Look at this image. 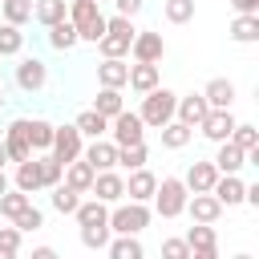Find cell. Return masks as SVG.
Instances as JSON below:
<instances>
[{
  "mask_svg": "<svg viewBox=\"0 0 259 259\" xmlns=\"http://www.w3.org/2000/svg\"><path fill=\"white\" fill-rule=\"evenodd\" d=\"M0 4H4V0H0Z\"/></svg>",
  "mask_w": 259,
  "mask_h": 259,
  "instance_id": "cell-57",
  "label": "cell"
},
{
  "mask_svg": "<svg viewBox=\"0 0 259 259\" xmlns=\"http://www.w3.org/2000/svg\"><path fill=\"white\" fill-rule=\"evenodd\" d=\"M231 146H239L243 154L259 150V130H255V125H247V121H235V130H231Z\"/></svg>",
  "mask_w": 259,
  "mask_h": 259,
  "instance_id": "cell-35",
  "label": "cell"
},
{
  "mask_svg": "<svg viewBox=\"0 0 259 259\" xmlns=\"http://www.w3.org/2000/svg\"><path fill=\"white\" fill-rule=\"evenodd\" d=\"M186 198L190 190L182 186V178H158V190H154V210L162 219H178L186 210Z\"/></svg>",
  "mask_w": 259,
  "mask_h": 259,
  "instance_id": "cell-5",
  "label": "cell"
},
{
  "mask_svg": "<svg viewBox=\"0 0 259 259\" xmlns=\"http://www.w3.org/2000/svg\"><path fill=\"white\" fill-rule=\"evenodd\" d=\"M158 134H162V146H166V150H182V146L194 138V130H186L182 121H166Z\"/></svg>",
  "mask_w": 259,
  "mask_h": 259,
  "instance_id": "cell-33",
  "label": "cell"
},
{
  "mask_svg": "<svg viewBox=\"0 0 259 259\" xmlns=\"http://www.w3.org/2000/svg\"><path fill=\"white\" fill-rule=\"evenodd\" d=\"M243 190H247V182H243L239 174H219L214 186H210V194H214L219 206H239V202H243Z\"/></svg>",
  "mask_w": 259,
  "mask_h": 259,
  "instance_id": "cell-15",
  "label": "cell"
},
{
  "mask_svg": "<svg viewBox=\"0 0 259 259\" xmlns=\"http://www.w3.org/2000/svg\"><path fill=\"white\" fill-rule=\"evenodd\" d=\"M182 239H186V247H190V251H210V247H219L214 227H202V223H194V227H190Z\"/></svg>",
  "mask_w": 259,
  "mask_h": 259,
  "instance_id": "cell-34",
  "label": "cell"
},
{
  "mask_svg": "<svg viewBox=\"0 0 259 259\" xmlns=\"http://www.w3.org/2000/svg\"><path fill=\"white\" fill-rule=\"evenodd\" d=\"M162 259H190V247L182 235H166L162 239Z\"/></svg>",
  "mask_w": 259,
  "mask_h": 259,
  "instance_id": "cell-45",
  "label": "cell"
},
{
  "mask_svg": "<svg viewBox=\"0 0 259 259\" xmlns=\"http://www.w3.org/2000/svg\"><path fill=\"white\" fill-rule=\"evenodd\" d=\"M186 210H190V219L202 223V227H214L219 214H223V206L214 202V194H190V198H186Z\"/></svg>",
  "mask_w": 259,
  "mask_h": 259,
  "instance_id": "cell-18",
  "label": "cell"
},
{
  "mask_svg": "<svg viewBox=\"0 0 259 259\" xmlns=\"http://www.w3.org/2000/svg\"><path fill=\"white\" fill-rule=\"evenodd\" d=\"M134 20L125 16H105V36L97 40L101 49V61H125L130 57V45H134Z\"/></svg>",
  "mask_w": 259,
  "mask_h": 259,
  "instance_id": "cell-1",
  "label": "cell"
},
{
  "mask_svg": "<svg viewBox=\"0 0 259 259\" xmlns=\"http://www.w3.org/2000/svg\"><path fill=\"white\" fill-rule=\"evenodd\" d=\"M81 158L101 174V170H113V166H117V146L105 142V138H97V142H89V146L81 150Z\"/></svg>",
  "mask_w": 259,
  "mask_h": 259,
  "instance_id": "cell-16",
  "label": "cell"
},
{
  "mask_svg": "<svg viewBox=\"0 0 259 259\" xmlns=\"http://www.w3.org/2000/svg\"><path fill=\"white\" fill-rule=\"evenodd\" d=\"M202 101H206L210 109H231V101H235V85H231L227 77H214V81H206Z\"/></svg>",
  "mask_w": 259,
  "mask_h": 259,
  "instance_id": "cell-23",
  "label": "cell"
},
{
  "mask_svg": "<svg viewBox=\"0 0 259 259\" xmlns=\"http://www.w3.org/2000/svg\"><path fill=\"white\" fill-rule=\"evenodd\" d=\"M0 8H4V24H12V28L32 20V0H4Z\"/></svg>",
  "mask_w": 259,
  "mask_h": 259,
  "instance_id": "cell-37",
  "label": "cell"
},
{
  "mask_svg": "<svg viewBox=\"0 0 259 259\" xmlns=\"http://www.w3.org/2000/svg\"><path fill=\"white\" fill-rule=\"evenodd\" d=\"M0 109H4V89H0Z\"/></svg>",
  "mask_w": 259,
  "mask_h": 259,
  "instance_id": "cell-54",
  "label": "cell"
},
{
  "mask_svg": "<svg viewBox=\"0 0 259 259\" xmlns=\"http://www.w3.org/2000/svg\"><path fill=\"white\" fill-rule=\"evenodd\" d=\"M227 32H231L235 45H255L259 40V16H235Z\"/></svg>",
  "mask_w": 259,
  "mask_h": 259,
  "instance_id": "cell-28",
  "label": "cell"
},
{
  "mask_svg": "<svg viewBox=\"0 0 259 259\" xmlns=\"http://www.w3.org/2000/svg\"><path fill=\"white\" fill-rule=\"evenodd\" d=\"M73 219H77V227H109V206L97 202V198H89V202H81L73 210Z\"/></svg>",
  "mask_w": 259,
  "mask_h": 259,
  "instance_id": "cell-25",
  "label": "cell"
},
{
  "mask_svg": "<svg viewBox=\"0 0 259 259\" xmlns=\"http://www.w3.org/2000/svg\"><path fill=\"white\" fill-rule=\"evenodd\" d=\"M77 206H81V194H77V190H69L65 182H61V186H53V210H61V214H73Z\"/></svg>",
  "mask_w": 259,
  "mask_h": 259,
  "instance_id": "cell-40",
  "label": "cell"
},
{
  "mask_svg": "<svg viewBox=\"0 0 259 259\" xmlns=\"http://www.w3.org/2000/svg\"><path fill=\"white\" fill-rule=\"evenodd\" d=\"M93 178H97V170H93L85 158H77V162H69V166H65V178H61V182H65L69 190H77V194H89Z\"/></svg>",
  "mask_w": 259,
  "mask_h": 259,
  "instance_id": "cell-20",
  "label": "cell"
},
{
  "mask_svg": "<svg viewBox=\"0 0 259 259\" xmlns=\"http://www.w3.org/2000/svg\"><path fill=\"white\" fill-rule=\"evenodd\" d=\"M190 259H219V247H210V251H190Z\"/></svg>",
  "mask_w": 259,
  "mask_h": 259,
  "instance_id": "cell-50",
  "label": "cell"
},
{
  "mask_svg": "<svg viewBox=\"0 0 259 259\" xmlns=\"http://www.w3.org/2000/svg\"><path fill=\"white\" fill-rule=\"evenodd\" d=\"M0 259H16V255H12V251H0Z\"/></svg>",
  "mask_w": 259,
  "mask_h": 259,
  "instance_id": "cell-53",
  "label": "cell"
},
{
  "mask_svg": "<svg viewBox=\"0 0 259 259\" xmlns=\"http://www.w3.org/2000/svg\"><path fill=\"white\" fill-rule=\"evenodd\" d=\"M28 202H32L28 194H20V190H4V194H0V214H4V219H16Z\"/></svg>",
  "mask_w": 259,
  "mask_h": 259,
  "instance_id": "cell-43",
  "label": "cell"
},
{
  "mask_svg": "<svg viewBox=\"0 0 259 259\" xmlns=\"http://www.w3.org/2000/svg\"><path fill=\"white\" fill-rule=\"evenodd\" d=\"M109 259H146V247L138 235H113L109 239Z\"/></svg>",
  "mask_w": 259,
  "mask_h": 259,
  "instance_id": "cell-27",
  "label": "cell"
},
{
  "mask_svg": "<svg viewBox=\"0 0 259 259\" xmlns=\"http://www.w3.org/2000/svg\"><path fill=\"white\" fill-rule=\"evenodd\" d=\"M206 113H210V105L202 101V93H186V97H178V105H174V121H182L186 130H198Z\"/></svg>",
  "mask_w": 259,
  "mask_h": 259,
  "instance_id": "cell-12",
  "label": "cell"
},
{
  "mask_svg": "<svg viewBox=\"0 0 259 259\" xmlns=\"http://www.w3.org/2000/svg\"><path fill=\"white\" fill-rule=\"evenodd\" d=\"M12 81H16V89L36 93V89L49 85V65H45L40 57H24V61L16 65V73H12Z\"/></svg>",
  "mask_w": 259,
  "mask_h": 259,
  "instance_id": "cell-9",
  "label": "cell"
},
{
  "mask_svg": "<svg viewBox=\"0 0 259 259\" xmlns=\"http://www.w3.org/2000/svg\"><path fill=\"white\" fill-rule=\"evenodd\" d=\"M45 40H49V49H57V53H69L73 45H81V40H77V28H73L69 20H61V24H53Z\"/></svg>",
  "mask_w": 259,
  "mask_h": 259,
  "instance_id": "cell-31",
  "label": "cell"
},
{
  "mask_svg": "<svg viewBox=\"0 0 259 259\" xmlns=\"http://www.w3.org/2000/svg\"><path fill=\"white\" fill-rule=\"evenodd\" d=\"M4 162H8V154H4V142H0V170H4Z\"/></svg>",
  "mask_w": 259,
  "mask_h": 259,
  "instance_id": "cell-52",
  "label": "cell"
},
{
  "mask_svg": "<svg viewBox=\"0 0 259 259\" xmlns=\"http://www.w3.org/2000/svg\"><path fill=\"white\" fill-rule=\"evenodd\" d=\"M93 4H101V0H93Z\"/></svg>",
  "mask_w": 259,
  "mask_h": 259,
  "instance_id": "cell-56",
  "label": "cell"
},
{
  "mask_svg": "<svg viewBox=\"0 0 259 259\" xmlns=\"http://www.w3.org/2000/svg\"><path fill=\"white\" fill-rule=\"evenodd\" d=\"M113 4H117V16H125V20H134L146 8V0H113Z\"/></svg>",
  "mask_w": 259,
  "mask_h": 259,
  "instance_id": "cell-47",
  "label": "cell"
},
{
  "mask_svg": "<svg viewBox=\"0 0 259 259\" xmlns=\"http://www.w3.org/2000/svg\"><path fill=\"white\" fill-rule=\"evenodd\" d=\"M28 259H61V255H57L53 247H32V255H28Z\"/></svg>",
  "mask_w": 259,
  "mask_h": 259,
  "instance_id": "cell-49",
  "label": "cell"
},
{
  "mask_svg": "<svg viewBox=\"0 0 259 259\" xmlns=\"http://www.w3.org/2000/svg\"><path fill=\"white\" fill-rule=\"evenodd\" d=\"M231 8L239 16H259V0H231Z\"/></svg>",
  "mask_w": 259,
  "mask_h": 259,
  "instance_id": "cell-48",
  "label": "cell"
},
{
  "mask_svg": "<svg viewBox=\"0 0 259 259\" xmlns=\"http://www.w3.org/2000/svg\"><path fill=\"white\" fill-rule=\"evenodd\" d=\"M142 138H146V125H142L138 113L121 109V113L109 121V142H113L117 150H125V146H142Z\"/></svg>",
  "mask_w": 259,
  "mask_h": 259,
  "instance_id": "cell-7",
  "label": "cell"
},
{
  "mask_svg": "<svg viewBox=\"0 0 259 259\" xmlns=\"http://www.w3.org/2000/svg\"><path fill=\"white\" fill-rule=\"evenodd\" d=\"M32 20L45 24V28L69 20V0H32Z\"/></svg>",
  "mask_w": 259,
  "mask_h": 259,
  "instance_id": "cell-21",
  "label": "cell"
},
{
  "mask_svg": "<svg viewBox=\"0 0 259 259\" xmlns=\"http://www.w3.org/2000/svg\"><path fill=\"white\" fill-rule=\"evenodd\" d=\"M16 190H20V194H28V198H32L36 190H45V186H40L36 158H28V162H20V166H16Z\"/></svg>",
  "mask_w": 259,
  "mask_h": 259,
  "instance_id": "cell-30",
  "label": "cell"
},
{
  "mask_svg": "<svg viewBox=\"0 0 259 259\" xmlns=\"http://www.w3.org/2000/svg\"><path fill=\"white\" fill-rule=\"evenodd\" d=\"M36 170H40V186L45 190H53V186H61V178H65V166L57 162V158H36Z\"/></svg>",
  "mask_w": 259,
  "mask_h": 259,
  "instance_id": "cell-36",
  "label": "cell"
},
{
  "mask_svg": "<svg viewBox=\"0 0 259 259\" xmlns=\"http://www.w3.org/2000/svg\"><path fill=\"white\" fill-rule=\"evenodd\" d=\"M130 57H134V65H158V61L166 57V40H162V32H154V28H138V32H134V45H130Z\"/></svg>",
  "mask_w": 259,
  "mask_h": 259,
  "instance_id": "cell-6",
  "label": "cell"
},
{
  "mask_svg": "<svg viewBox=\"0 0 259 259\" xmlns=\"http://www.w3.org/2000/svg\"><path fill=\"white\" fill-rule=\"evenodd\" d=\"M231 130H235V113L231 109H210L206 117H202V125H198V134L206 138V142H231Z\"/></svg>",
  "mask_w": 259,
  "mask_h": 259,
  "instance_id": "cell-11",
  "label": "cell"
},
{
  "mask_svg": "<svg viewBox=\"0 0 259 259\" xmlns=\"http://www.w3.org/2000/svg\"><path fill=\"white\" fill-rule=\"evenodd\" d=\"M162 16L170 24H190L194 20V0H166L162 4Z\"/></svg>",
  "mask_w": 259,
  "mask_h": 259,
  "instance_id": "cell-38",
  "label": "cell"
},
{
  "mask_svg": "<svg viewBox=\"0 0 259 259\" xmlns=\"http://www.w3.org/2000/svg\"><path fill=\"white\" fill-rule=\"evenodd\" d=\"M235 259H251V255H235Z\"/></svg>",
  "mask_w": 259,
  "mask_h": 259,
  "instance_id": "cell-55",
  "label": "cell"
},
{
  "mask_svg": "<svg viewBox=\"0 0 259 259\" xmlns=\"http://www.w3.org/2000/svg\"><path fill=\"white\" fill-rule=\"evenodd\" d=\"M4 190H8V174L0 170V194H4Z\"/></svg>",
  "mask_w": 259,
  "mask_h": 259,
  "instance_id": "cell-51",
  "label": "cell"
},
{
  "mask_svg": "<svg viewBox=\"0 0 259 259\" xmlns=\"http://www.w3.org/2000/svg\"><path fill=\"white\" fill-rule=\"evenodd\" d=\"M0 251H20V231L16 227H0Z\"/></svg>",
  "mask_w": 259,
  "mask_h": 259,
  "instance_id": "cell-46",
  "label": "cell"
},
{
  "mask_svg": "<svg viewBox=\"0 0 259 259\" xmlns=\"http://www.w3.org/2000/svg\"><path fill=\"white\" fill-rule=\"evenodd\" d=\"M0 142H4L8 162H16V166H20V162H28V158H32V146H28V138H24V121H20V117L4 130V138H0Z\"/></svg>",
  "mask_w": 259,
  "mask_h": 259,
  "instance_id": "cell-13",
  "label": "cell"
},
{
  "mask_svg": "<svg viewBox=\"0 0 259 259\" xmlns=\"http://www.w3.org/2000/svg\"><path fill=\"white\" fill-rule=\"evenodd\" d=\"M154 210L146 202H117L109 206V235H142L150 227Z\"/></svg>",
  "mask_w": 259,
  "mask_h": 259,
  "instance_id": "cell-4",
  "label": "cell"
},
{
  "mask_svg": "<svg viewBox=\"0 0 259 259\" xmlns=\"http://www.w3.org/2000/svg\"><path fill=\"white\" fill-rule=\"evenodd\" d=\"M146 158H150L146 142H142V146H125V150H117V166H125V170H142Z\"/></svg>",
  "mask_w": 259,
  "mask_h": 259,
  "instance_id": "cell-42",
  "label": "cell"
},
{
  "mask_svg": "<svg viewBox=\"0 0 259 259\" xmlns=\"http://www.w3.org/2000/svg\"><path fill=\"white\" fill-rule=\"evenodd\" d=\"M154 190H158V178H154L146 166H142V170H130V178H125V194H130V202H150Z\"/></svg>",
  "mask_w": 259,
  "mask_h": 259,
  "instance_id": "cell-17",
  "label": "cell"
},
{
  "mask_svg": "<svg viewBox=\"0 0 259 259\" xmlns=\"http://www.w3.org/2000/svg\"><path fill=\"white\" fill-rule=\"evenodd\" d=\"M125 85L134 89V93H154L158 85H162V73H158V65H130V77H125Z\"/></svg>",
  "mask_w": 259,
  "mask_h": 259,
  "instance_id": "cell-19",
  "label": "cell"
},
{
  "mask_svg": "<svg viewBox=\"0 0 259 259\" xmlns=\"http://www.w3.org/2000/svg\"><path fill=\"white\" fill-rule=\"evenodd\" d=\"M125 77H130V65L125 61H101L97 65V85L101 89H121Z\"/></svg>",
  "mask_w": 259,
  "mask_h": 259,
  "instance_id": "cell-26",
  "label": "cell"
},
{
  "mask_svg": "<svg viewBox=\"0 0 259 259\" xmlns=\"http://www.w3.org/2000/svg\"><path fill=\"white\" fill-rule=\"evenodd\" d=\"M214 178H219L214 162H190V166H186V178H182V186H186L190 194H210Z\"/></svg>",
  "mask_w": 259,
  "mask_h": 259,
  "instance_id": "cell-14",
  "label": "cell"
},
{
  "mask_svg": "<svg viewBox=\"0 0 259 259\" xmlns=\"http://www.w3.org/2000/svg\"><path fill=\"white\" fill-rule=\"evenodd\" d=\"M174 105H178V93H174V89H166V85H158L154 93H146V97H142L138 117H142V125H146V130H162L166 121H174Z\"/></svg>",
  "mask_w": 259,
  "mask_h": 259,
  "instance_id": "cell-3",
  "label": "cell"
},
{
  "mask_svg": "<svg viewBox=\"0 0 259 259\" xmlns=\"http://www.w3.org/2000/svg\"><path fill=\"white\" fill-rule=\"evenodd\" d=\"M12 227H16L20 235H24V231H40V227H45V210L28 202V206H24V210H20L16 219H12Z\"/></svg>",
  "mask_w": 259,
  "mask_h": 259,
  "instance_id": "cell-41",
  "label": "cell"
},
{
  "mask_svg": "<svg viewBox=\"0 0 259 259\" xmlns=\"http://www.w3.org/2000/svg\"><path fill=\"white\" fill-rule=\"evenodd\" d=\"M214 170L219 174H239L243 166H247V154L239 150V146H231V142H219V150H214Z\"/></svg>",
  "mask_w": 259,
  "mask_h": 259,
  "instance_id": "cell-22",
  "label": "cell"
},
{
  "mask_svg": "<svg viewBox=\"0 0 259 259\" xmlns=\"http://www.w3.org/2000/svg\"><path fill=\"white\" fill-rule=\"evenodd\" d=\"M125 109V101H121V89H97V101H93V113H101L105 121H113L117 113Z\"/></svg>",
  "mask_w": 259,
  "mask_h": 259,
  "instance_id": "cell-29",
  "label": "cell"
},
{
  "mask_svg": "<svg viewBox=\"0 0 259 259\" xmlns=\"http://www.w3.org/2000/svg\"><path fill=\"white\" fill-rule=\"evenodd\" d=\"M81 150H85V138L77 134V125H57V130H53L49 158H57L61 166H69V162H77V158H81Z\"/></svg>",
  "mask_w": 259,
  "mask_h": 259,
  "instance_id": "cell-8",
  "label": "cell"
},
{
  "mask_svg": "<svg viewBox=\"0 0 259 259\" xmlns=\"http://www.w3.org/2000/svg\"><path fill=\"white\" fill-rule=\"evenodd\" d=\"M109 227H81V243L89 247V251H101V247H109Z\"/></svg>",
  "mask_w": 259,
  "mask_h": 259,
  "instance_id": "cell-44",
  "label": "cell"
},
{
  "mask_svg": "<svg viewBox=\"0 0 259 259\" xmlns=\"http://www.w3.org/2000/svg\"><path fill=\"white\" fill-rule=\"evenodd\" d=\"M73 125H77V134H81V138H93V142H97L101 134H109V121H105L101 113H93V109L77 113V121H73Z\"/></svg>",
  "mask_w": 259,
  "mask_h": 259,
  "instance_id": "cell-32",
  "label": "cell"
},
{
  "mask_svg": "<svg viewBox=\"0 0 259 259\" xmlns=\"http://www.w3.org/2000/svg\"><path fill=\"white\" fill-rule=\"evenodd\" d=\"M89 194H93L97 202H105V206H117V202L125 198V178H121L117 170H101V174L93 178Z\"/></svg>",
  "mask_w": 259,
  "mask_h": 259,
  "instance_id": "cell-10",
  "label": "cell"
},
{
  "mask_svg": "<svg viewBox=\"0 0 259 259\" xmlns=\"http://www.w3.org/2000/svg\"><path fill=\"white\" fill-rule=\"evenodd\" d=\"M69 24L77 28V40L97 45L105 36V12L93 0H69Z\"/></svg>",
  "mask_w": 259,
  "mask_h": 259,
  "instance_id": "cell-2",
  "label": "cell"
},
{
  "mask_svg": "<svg viewBox=\"0 0 259 259\" xmlns=\"http://www.w3.org/2000/svg\"><path fill=\"white\" fill-rule=\"evenodd\" d=\"M20 49H24V32L12 28V24H0V61L4 57H16Z\"/></svg>",
  "mask_w": 259,
  "mask_h": 259,
  "instance_id": "cell-39",
  "label": "cell"
},
{
  "mask_svg": "<svg viewBox=\"0 0 259 259\" xmlns=\"http://www.w3.org/2000/svg\"><path fill=\"white\" fill-rule=\"evenodd\" d=\"M20 121H24V138H28L32 154H36V150H49V146H53V130H57V125H49L45 117H20Z\"/></svg>",
  "mask_w": 259,
  "mask_h": 259,
  "instance_id": "cell-24",
  "label": "cell"
}]
</instances>
